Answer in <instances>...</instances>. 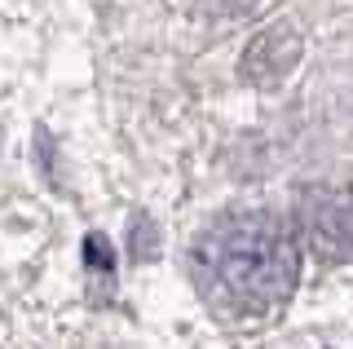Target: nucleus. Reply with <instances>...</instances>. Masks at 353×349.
<instances>
[{
    "label": "nucleus",
    "mask_w": 353,
    "mask_h": 349,
    "mask_svg": "<svg viewBox=\"0 0 353 349\" xmlns=\"http://www.w3.org/2000/svg\"><path fill=\"white\" fill-rule=\"evenodd\" d=\"M208 261H212L216 279L225 283V292H234L248 305H274V301L292 297L296 275H301L296 239L270 217L225 221L212 235Z\"/></svg>",
    "instance_id": "1"
},
{
    "label": "nucleus",
    "mask_w": 353,
    "mask_h": 349,
    "mask_svg": "<svg viewBox=\"0 0 353 349\" xmlns=\"http://www.w3.org/2000/svg\"><path fill=\"white\" fill-rule=\"evenodd\" d=\"M212 5H221V9H243L248 0H212Z\"/></svg>",
    "instance_id": "3"
},
{
    "label": "nucleus",
    "mask_w": 353,
    "mask_h": 349,
    "mask_svg": "<svg viewBox=\"0 0 353 349\" xmlns=\"http://www.w3.org/2000/svg\"><path fill=\"white\" fill-rule=\"evenodd\" d=\"M301 226L309 243L331 261L353 257V199L331 186H309L301 195Z\"/></svg>",
    "instance_id": "2"
}]
</instances>
